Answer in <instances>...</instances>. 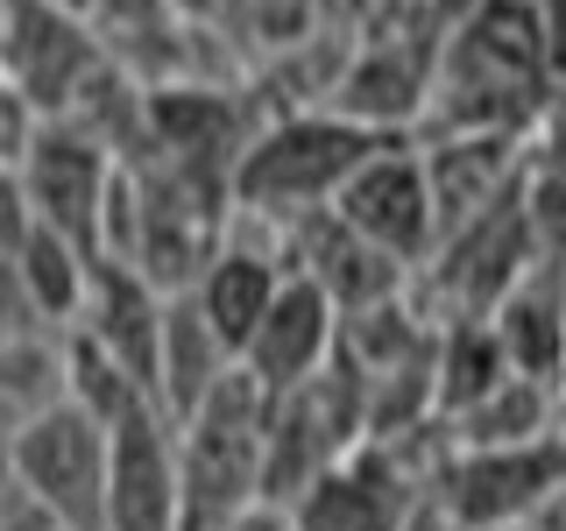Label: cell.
<instances>
[{
	"instance_id": "obj_25",
	"label": "cell",
	"mask_w": 566,
	"mask_h": 531,
	"mask_svg": "<svg viewBox=\"0 0 566 531\" xmlns=\"http://www.w3.org/2000/svg\"><path fill=\"white\" fill-rule=\"evenodd\" d=\"M234 531H297V524H291V510H283V503H255Z\"/></svg>"
},
{
	"instance_id": "obj_26",
	"label": "cell",
	"mask_w": 566,
	"mask_h": 531,
	"mask_svg": "<svg viewBox=\"0 0 566 531\" xmlns=\"http://www.w3.org/2000/svg\"><path fill=\"white\" fill-rule=\"evenodd\" d=\"M553 433H559V447H566V376H559V389H553Z\"/></svg>"
},
{
	"instance_id": "obj_11",
	"label": "cell",
	"mask_w": 566,
	"mask_h": 531,
	"mask_svg": "<svg viewBox=\"0 0 566 531\" xmlns=\"http://www.w3.org/2000/svg\"><path fill=\"white\" fill-rule=\"evenodd\" d=\"M164 312H170V291H156L135 262H106L93 270V291H85V312L71 333H85L99 354H114L128 376L156 397V354H164Z\"/></svg>"
},
{
	"instance_id": "obj_9",
	"label": "cell",
	"mask_w": 566,
	"mask_h": 531,
	"mask_svg": "<svg viewBox=\"0 0 566 531\" xmlns=\"http://www.w3.org/2000/svg\"><path fill=\"white\" fill-rule=\"evenodd\" d=\"M177 518H185L177 425L156 397H142L106 425V524L99 531H177Z\"/></svg>"
},
{
	"instance_id": "obj_13",
	"label": "cell",
	"mask_w": 566,
	"mask_h": 531,
	"mask_svg": "<svg viewBox=\"0 0 566 531\" xmlns=\"http://www.w3.org/2000/svg\"><path fill=\"white\" fill-rule=\"evenodd\" d=\"M241 354L212 333V319L199 312L191 291H170V312H164V354H156V404L170 412V425H185L199 404L212 397V383L234 368Z\"/></svg>"
},
{
	"instance_id": "obj_12",
	"label": "cell",
	"mask_w": 566,
	"mask_h": 531,
	"mask_svg": "<svg viewBox=\"0 0 566 531\" xmlns=\"http://www.w3.org/2000/svg\"><path fill=\"white\" fill-rule=\"evenodd\" d=\"M432 64H439V50L368 43L361 58L340 71L333 114L361 121V128H376V135H403L418 114H432Z\"/></svg>"
},
{
	"instance_id": "obj_28",
	"label": "cell",
	"mask_w": 566,
	"mask_h": 531,
	"mask_svg": "<svg viewBox=\"0 0 566 531\" xmlns=\"http://www.w3.org/2000/svg\"><path fill=\"white\" fill-rule=\"evenodd\" d=\"M510 531H531V524H510Z\"/></svg>"
},
{
	"instance_id": "obj_21",
	"label": "cell",
	"mask_w": 566,
	"mask_h": 531,
	"mask_svg": "<svg viewBox=\"0 0 566 531\" xmlns=\"http://www.w3.org/2000/svg\"><path fill=\"white\" fill-rule=\"evenodd\" d=\"M29 227H35V206H29L22 170H0V262H14V248L29 241Z\"/></svg>"
},
{
	"instance_id": "obj_5",
	"label": "cell",
	"mask_w": 566,
	"mask_h": 531,
	"mask_svg": "<svg viewBox=\"0 0 566 531\" xmlns=\"http://www.w3.org/2000/svg\"><path fill=\"white\" fill-rule=\"evenodd\" d=\"M424 489H432V460L418 468L403 454V433H376L347 460H333L318 482H305L283 510L297 531H403Z\"/></svg>"
},
{
	"instance_id": "obj_4",
	"label": "cell",
	"mask_w": 566,
	"mask_h": 531,
	"mask_svg": "<svg viewBox=\"0 0 566 531\" xmlns=\"http://www.w3.org/2000/svg\"><path fill=\"white\" fill-rule=\"evenodd\" d=\"M566 482V447L559 433L517 439V447H447L432 468V496L453 510L460 531H510L531 524L553 489Z\"/></svg>"
},
{
	"instance_id": "obj_8",
	"label": "cell",
	"mask_w": 566,
	"mask_h": 531,
	"mask_svg": "<svg viewBox=\"0 0 566 531\" xmlns=\"http://www.w3.org/2000/svg\"><path fill=\"white\" fill-rule=\"evenodd\" d=\"M114 177H120V149L106 135H93L85 121H71V114H50L43 135H35V149L22 156V185H29L35 220L71 235V241H85L93 256H99Z\"/></svg>"
},
{
	"instance_id": "obj_29",
	"label": "cell",
	"mask_w": 566,
	"mask_h": 531,
	"mask_svg": "<svg viewBox=\"0 0 566 531\" xmlns=\"http://www.w3.org/2000/svg\"><path fill=\"white\" fill-rule=\"evenodd\" d=\"M78 8H85V0H78Z\"/></svg>"
},
{
	"instance_id": "obj_20",
	"label": "cell",
	"mask_w": 566,
	"mask_h": 531,
	"mask_svg": "<svg viewBox=\"0 0 566 531\" xmlns=\"http://www.w3.org/2000/svg\"><path fill=\"white\" fill-rule=\"evenodd\" d=\"M43 106H35L22 85L0 71V170H22V156L35 149V135H43Z\"/></svg>"
},
{
	"instance_id": "obj_16",
	"label": "cell",
	"mask_w": 566,
	"mask_h": 531,
	"mask_svg": "<svg viewBox=\"0 0 566 531\" xmlns=\"http://www.w3.org/2000/svg\"><path fill=\"white\" fill-rule=\"evenodd\" d=\"M93 270H99L93 248L71 241V235H57V227H43V220H35L29 241L14 248V283H22L29 312L43 319L50 333H71V326H78L85 291H93Z\"/></svg>"
},
{
	"instance_id": "obj_23",
	"label": "cell",
	"mask_w": 566,
	"mask_h": 531,
	"mask_svg": "<svg viewBox=\"0 0 566 531\" xmlns=\"http://www.w3.org/2000/svg\"><path fill=\"white\" fill-rule=\"evenodd\" d=\"M85 8L99 22H149V14H164V0H85Z\"/></svg>"
},
{
	"instance_id": "obj_10",
	"label": "cell",
	"mask_w": 566,
	"mask_h": 531,
	"mask_svg": "<svg viewBox=\"0 0 566 531\" xmlns=\"http://www.w3.org/2000/svg\"><path fill=\"white\" fill-rule=\"evenodd\" d=\"M333 354H340V305H333L326 283H312L305 270H283L270 312L255 319V333H248V347H241V368L276 397V389L312 383Z\"/></svg>"
},
{
	"instance_id": "obj_6",
	"label": "cell",
	"mask_w": 566,
	"mask_h": 531,
	"mask_svg": "<svg viewBox=\"0 0 566 531\" xmlns=\"http://www.w3.org/2000/svg\"><path fill=\"white\" fill-rule=\"evenodd\" d=\"M106 64L114 58H106V35H99L93 8H78V0H8L0 71H8L43 114H71Z\"/></svg>"
},
{
	"instance_id": "obj_7",
	"label": "cell",
	"mask_w": 566,
	"mask_h": 531,
	"mask_svg": "<svg viewBox=\"0 0 566 531\" xmlns=\"http://www.w3.org/2000/svg\"><path fill=\"white\" fill-rule=\"evenodd\" d=\"M333 212L361 241H376L382 256L411 262V270L432 262V248H439V206H432V177H424V149H411L403 135H382L354 164V177L333 191Z\"/></svg>"
},
{
	"instance_id": "obj_18",
	"label": "cell",
	"mask_w": 566,
	"mask_h": 531,
	"mask_svg": "<svg viewBox=\"0 0 566 531\" xmlns=\"http://www.w3.org/2000/svg\"><path fill=\"white\" fill-rule=\"evenodd\" d=\"M439 433H447V447H517V439H545L553 433V383L510 376V383H495L474 412L439 425Z\"/></svg>"
},
{
	"instance_id": "obj_17",
	"label": "cell",
	"mask_w": 566,
	"mask_h": 531,
	"mask_svg": "<svg viewBox=\"0 0 566 531\" xmlns=\"http://www.w3.org/2000/svg\"><path fill=\"white\" fill-rule=\"evenodd\" d=\"M510 376H517V368H510V354H503L489 319H447L439 341H432V418L453 425L460 412H474V404Z\"/></svg>"
},
{
	"instance_id": "obj_22",
	"label": "cell",
	"mask_w": 566,
	"mask_h": 531,
	"mask_svg": "<svg viewBox=\"0 0 566 531\" xmlns=\"http://www.w3.org/2000/svg\"><path fill=\"white\" fill-rule=\"evenodd\" d=\"M538 8V35H545V64L553 79H566V0H531Z\"/></svg>"
},
{
	"instance_id": "obj_19",
	"label": "cell",
	"mask_w": 566,
	"mask_h": 531,
	"mask_svg": "<svg viewBox=\"0 0 566 531\" xmlns=\"http://www.w3.org/2000/svg\"><path fill=\"white\" fill-rule=\"evenodd\" d=\"M517 199H524V220H531L538 256L545 262H566V142H545L538 156H524Z\"/></svg>"
},
{
	"instance_id": "obj_3",
	"label": "cell",
	"mask_w": 566,
	"mask_h": 531,
	"mask_svg": "<svg viewBox=\"0 0 566 531\" xmlns=\"http://www.w3.org/2000/svg\"><path fill=\"white\" fill-rule=\"evenodd\" d=\"M14 475L57 518V531L106 524V418L78 397H57L14 425Z\"/></svg>"
},
{
	"instance_id": "obj_24",
	"label": "cell",
	"mask_w": 566,
	"mask_h": 531,
	"mask_svg": "<svg viewBox=\"0 0 566 531\" xmlns=\"http://www.w3.org/2000/svg\"><path fill=\"white\" fill-rule=\"evenodd\" d=\"M403 531H460V524H453V510L439 503L432 489H424V496H418V510H411V518H403Z\"/></svg>"
},
{
	"instance_id": "obj_1",
	"label": "cell",
	"mask_w": 566,
	"mask_h": 531,
	"mask_svg": "<svg viewBox=\"0 0 566 531\" xmlns=\"http://www.w3.org/2000/svg\"><path fill=\"white\" fill-rule=\"evenodd\" d=\"M262 460H270V389L234 362L177 425V475H185L177 531H234L262 503Z\"/></svg>"
},
{
	"instance_id": "obj_27",
	"label": "cell",
	"mask_w": 566,
	"mask_h": 531,
	"mask_svg": "<svg viewBox=\"0 0 566 531\" xmlns=\"http://www.w3.org/2000/svg\"><path fill=\"white\" fill-rule=\"evenodd\" d=\"M0 35H8V0H0Z\"/></svg>"
},
{
	"instance_id": "obj_14",
	"label": "cell",
	"mask_w": 566,
	"mask_h": 531,
	"mask_svg": "<svg viewBox=\"0 0 566 531\" xmlns=\"http://www.w3.org/2000/svg\"><path fill=\"white\" fill-rule=\"evenodd\" d=\"M489 326H495V341H503V354H510L517 376L559 389V376H566V312H559L553 262L510 283V291L489 305Z\"/></svg>"
},
{
	"instance_id": "obj_2",
	"label": "cell",
	"mask_w": 566,
	"mask_h": 531,
	"mask_svg": "<svg viewBox=\"0 0 566 531\" xmlns=\"http://www.w3.org/2000/svg\"><path fill=\"white\" fill-rule=\"evenodd\" d=\"M376 142H382L376 128L333 114V106H318V114H283V121L248 135L241 164L227 177V206H241V220H270L283 235L291 220L333 206V191L347 185L354 164H361Z\"/></svg>"
},
{
	"instance_id": "obj_15",
	"label": "cell",
	"mask_w": 566,
	"mask_h": 531,
	"mask_svg": "<svg viewBox=\"0 0 566 531\" xmlns=\"http://www.w3.org/2000/svg\"><path fill=\"white\" fill-rule=\"evenodd\" d=\"M276 283H283V256H276V248L220 241V248H212V262L199 270V283H191V298H199V312L212 319V333L241 354L248 333H255V319L270 312Z\"/></svg>"
}]
</instances>
